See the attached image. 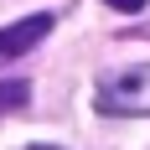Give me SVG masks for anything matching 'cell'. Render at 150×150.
Returning <instances> with one entry per match:
<instances>
[{
    "label": "cell",
    "mask_w": 150,
    "mask_h": 150,
    "mask_svg": "<svg viewBox=\"0 0 150 150\" xmlns=\"http://www.w3.org/2000/svg\"><path fill=\"white\" fill-rule=\"evenodd\" d=\"M98 114H119V119H145L150 114V62L140 67H124V73L104 78L98 93H93Z\"/></svg>",
    "instance_id": "obj_1"
},
{
    "label": "cell",
    "mask_w": 150,
    "mask_h": 150,
    "mask_svg": "<svg viewBox=\"0 0 150 150\" xmlns=\"http://www.w3.org/2000/svg\"><path fill=\"white\" fill-rule=\"evenodd\" d=\"M26 83L21 78H0V109H16V104H26Z\"/></svg>",
    "instance_id": "obj_3"
},
{
    "label": "cell",
    "mask_w": 150,
    "mask_h": 150,
    "mask_svg": "<svg viewBox=\"0 0 150 150\" xmlns=\"http://www.w3.org/2000/svg\"><path fill=\"white\" fill-rule=\"evenodd\" d=\"M47 31H52V16H47V11L11 21V26L0 31V57H21V52H31V47H42Z\"/></svg>",
    "instance_id": "obj_2"
},
{
    "label": "cell",
    "mask_w": 150,
    "mask_h": 150,
    "mask_svg": "<svg viewBox=\"0 0 150 150\" xmlns=\"http://www.w3.org/2000/svg\"><path fill=\"white\" fill-rule=\"evenodd\" d=\"M26 150H57V145H26Z\"/></svg>",
    "instance_id": "obj_5"
},
{
    "label": "cell",
    "mask_w": 150,
    "mask_h": 150,
    "mask_svg": "<svg viewBox=\"0 0 150 150\" xmlns=\"http://www.w3.org/2000/svg\"><path fill=\"white\" fill-rule=\"evenodd\" d=\"M104 5H114V11H124V16H135V11H145V0H104Z\"/></svg>",
    "instance_id": "obj_4"
}]
</instances>
